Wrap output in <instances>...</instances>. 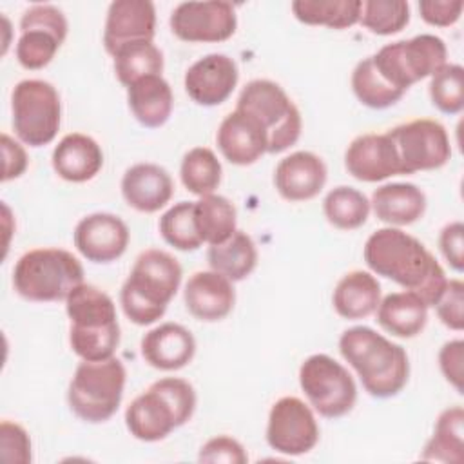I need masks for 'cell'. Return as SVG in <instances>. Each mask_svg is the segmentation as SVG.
Listing matches in <instances>:
<instances>
[{"instance_id":"cell-1","label":"cell","mask_w":464,"mask_h":464,"mask_svg":"<svg viewBox=\"0 0 464 464\" xmlns=\"http://www.w3.org/2000/svg\"><path fill=\"white\" fill-rule=\"evenodd\" d=\"M368 268L415 292L426 306H433L446 286L444 268L435 256L413 236L395 227L375 230L362 250Z\"/></svg>"},{"instance_id":"cell-2","label":"cell","mask_w":464,"mask_h":464,"mask_svg":"<svg viewBox=\"0 0 464 464\" xmlns=\"http://www.w3.org/2000/svg\"><path fill=\"white\" fill-rule=\"evenodd\" d=\"M343 359L357 372L362 388L377 399L402 392L410 377L408 353L370 326H352L339 337Z\"/></svg>"},{"instance_id":"cell-3","label":"cell","mask_w":464,"mask_h":464,"mask_svg":"<svg viewBox=\"0 0 464 464\" xmlns=\"http://www.w3.org/2000/svg\"><path fill=\"white\" fill-rule=\"evenodd\" d=\"M181 276V265L172 254L160 248L143 250L120 290L127 319L138 326L156 323L176 295Z\"/></svg>"},{"instance_id":"cell-4","label":"cell","mask_w":464,"mask_h":464,"mask_svg":"<svg viewBox=\"0 0 464 464\" xmlns=\"http://www.w3.org/2000/svg\"><path fill=\"white\" fill-rule=\"evenodd\" d=\"M71 319L69 343L83 361H105L114 357L120 344V324L114 301L92 285H78L65 299Z\"/></svg>"},{"instance_id":"cell-5","label":"cell","mask_w":464,"mask_h":464,"mask_svg":"<svg viewBox=\"0 0 464 464\" xmlns=\"http://www.w3.org/2000/svg\"><path fill=\"white\" fill-rule=\"evenodd\" d=\"M196 410L192 384L179 377H163L140 393L125 410V426L143 442H156L190 420Z\"/></svg>"},{"instance_id":"cell-6","label":"cell","mask_w":464,"mask_h":464,"mask_svg":"<svg viewBox=\"0 0 464 464\" xmlns=\"http://www.w3.org/2000/svg\"><path fill=\"white\" fill-rule=\"evenodd\" d=\"M83 283V266L63 248H33L18 257L13 268V286L27 301H65Z\"/></svg>"},{"instance_id":"cell-7","label":"cell","mask_w":464,"mask_h":464,"mask_svg":"<svg viewBox=\"0 0 464 464\" xmlns=\"http://www.w3.org/2000/svg\"><path fill=\"white\" fill-rule=\"evenodd\" d=\"M127 372L118 357L83 361L69 382L67 402L71 411L85 422H105L120 408Z\"/></svg>"},{"instance_id":"cell-8","label":"cell","mask_w":464,"mask_h":464,"mask_svg":"<svg viewBox=\"0 0 464 464\" xmlns=\"http://www.w3.org/2000/svg\"><path fill=\"white\" fill-rule=\"evenodd\" d=\"M236 109L254 116L268 136V154H279L292 147L303 129V120L297 105L272 80L248 82L237 98Z\"/></svg>"},{"instance_id":"cell-9","label":"cell","mask_w":464,"mask_h":464,"mask_svg":"<svg viewBox=\"0 0 464 464\" xmlns=\"http://www.w3.org/2000/svg\"><path fill=\"white\" fill-rule=\"evenodd\" d=\"M446 44L435 34H419L386 44L372 56L381 76L402 92L413 83L433 76L446 63Z\"/></svg>"},{"instance_id":"cell-10","label":"cell","mask_w":464,"mask_h":464,"mask_svg":"<svg viewBox=\"0 0 464 464\" xmlns=\"http://www.w3.org/2000/svg\"><path fill=\"white\" fill-rule=\"evenodd\" d=\"M13 129L20 141L29 147L51 143L62 123L58 91L45 80H22L11 92Z\"/></svg>"},{"instance_id":"cell-11","label":"cell","mask_w":464,"mask_h":464,"mask_svg":"<svg viewBox=\"0 0 464 464\" xmlns=\"http://www.w3.org/2000/svg\"><path fill=\"white\" fill-rule=\"evenodd\" d=\"M299 384L312 408L326 419L343 417L355 406L357 386L352 373L326 353H314L303 361Z\"/></svg>"},{"instance_id":"cell-12","label":"cell","mask_w":464,"mask_h":464,"mask_svg":"<svg viewBox=\"0 0 464 464\" xmlns=\"http://www.w3.org/2000/svg\"><path fill=\"white\" fill-rule=\"evenodd\" d=\"M67 18L56 5L34 4L20 18L16 60L24 69L38 71L49 65L65 42Z\"/></svg>"},{"instance_id":"cell-13","label":"cell","mask_w":464,"mask_h":464,"mask_svg":"<svg viewBox=\"0 0 464 464\" xmlns=\"http://www.w3.org/2000/svg\"><path fill=\"white\" fill-rule=\"evenodd\" d=\"M388 136L397 149L402 174L440 169L451 158L450 138L440 121L411 120L388 130Z\"/></svg>"},{"instance_id":"cell-14","label":"cell","mask_w":464,"mask_h":464,"mask_svg":"<svg viewBox=\"0 0 464 464\" xmlns=\"http://www.w3.org/2000/svg\"><path fill=\"white\" fill-rule=\"evenodd\" d=\"M266 442L274 451L288 457L312 451L319 442V426L312 408L292 395L276 401L268 413Z\"/></svg>"},{"instance_id":"cell-15","label":"cell","mask_w":464,"mask_h":464,"mask_svg":"<svg viewBox=\"0 0 464 464\" xmlns=\"http://www.w3.org/2000/svg\"><path fill=\"white\" fill-rule=\"evenodd\" d=\"M170 31L183 42H225L237 27L234 5L223 0L181 2L170 14Z\"/></svg>"},{"instance_id":"cell-16","label":"cell","mask_w":464,"mask_h":464,"mask_svg":"<svg viewBox=\"0 0 464 464\" xmlns=\"http://www.w3.org/2000/svg\"><path fill=\"white\" fill-rule=\"evenodd\" d=\"M129 227L109 212H94L82 218L74 228V246L92 263H111L121 257L129 246Z\"/></svg>"},{"instance_id":"cell-17","label":"cell","mask_w":464,"mask_h":464,"mask_svg":"<svg viewBox=\"0 0 464 464\" xmlns=\"http://www.w3.org/2000/svg\"><path fill=\"white\" fill-rule=\"evenodd\" d=\"M239 80L236 62L221 53H212L194 62L185 72V91L203 107H214L228 100Z\"/></svg>"},{"instance_id":"cell-18","label":"cell","mask_w":464,"mask_h":464,"mask_svg":"<svg viewBox=\"0 0 464 464\" xmlns=\"http://www.w3.org/2000/svg\"><path fill=\"white\" fill-rule=\"evenodd\" d=\"M344 167L348 174L366 183L402 174L397 149L388 132H368L352 140L344 152Z\"/></svg>"},{"instance_id":"cell-19","label":"cell","mask_w":464,"mask_h":464,"mask_svg":"<svg viewBox=\"0 0 464 464\" xmlns=\"http://www.w3.org/2000/svg\"><path fill=\"white\" fill-rule=\"evenodd\" d=\"M156 34V9L149 0H114L109 5L103 45L112 56L132 42H152Z\"/></svg>"},{"instance_id":"cell-20","label":"cell","mask_w":464,"mask_h":464,"mask_svg":"<svg viewBox=\"0 0 464 464\" xmlns=\"http://www.w3.org/2000/svg\"><path fill=\"white\" fill-rule=\"evenodd\" d=\"M218 149L232 165H252L268 152V136L261 123L241 109H234L219 123L216 134Z\"/></svg>"},{"instance_id":"cell-21","label":"cell","mask_w":464,"mask_h":464,"mask_svg":"<svg viewBox=\"0 0 464 464\" xmlns=\"http://www.w3.org/2000/svg\"><path fill=\"white\" fill-rule=\"evenodd\" d=\"M326 174L323 158L310 150H297L277 163L274 185L286 201H308L323 190Z\"/></svg>"},{"instance_id":"cell-22","label":"cell","mask_w":464,"mask_h":464,"mask_svg":"<svg viewBox=\"0 0 464 464\" xmlns=\"http://www.w3.org/2000/svg\"><path fill=\"white\" fill-rule=\"evenodd\" d=\"M185 306L199 321L214 323L225 319L236 303L232 281L216 270L194 272L183 290Z\"/></svg>"},{"instance_id":"cell-23","label":"cell","mask_w":464,"mask_h":464,"mask_svg":"<svg viewBox=\"0 0 464 464\" xmlns=\"http://www.w3.org/2000/svg\"><path fill=\"white\" fill-rule=\"evenodd\" d=\"M141 357L156 370L174 372L187 366L196 353V339L179 323H163L141 339Z\"/></svg>"},{"instance_id":"cell-24","label":"cell","mask_w":464,"mask_h":464,"mask_svg":"<svg viewBox=\"0 0 464 464\" xmlns=\"http://www.w3.org/2000/svg\"><path fill=\"white\" fill-rule=\"evenodd\" d=\"M174 194L170 174L156 163H136L121 178V196L138 212L152 214L163 208Z\"/></svg>"},{"instance_id":"cell-25","label":"cell","mask_w":464,"mask_h":464,"mask_svg":"<svg viewBox=\"0 0 464 464\" xmlns=\"http://www.w3.org/2000/svg\"><path fill=\"white\" fill-rule=\"evenodd\" d=\"M54 172L71 183L92 179L103 167V152L96 140L82 132L65 134L53 150Z\"/></svg>"},{"instance_id":"cell-26","label":"cell","mask_w":464,"mask_h":464,"mask_svg":"<svg viewBox=\"0 0 464 464\" xmlns=\"http://www.w3.org/2000/svg\"><path fill=\"white\" fill-rule=\"evenodd\" d=\"M370 207L382 223L404 227L424 216L426 196L413 183H386L373 190Z\"/></svg>"},{"instance_id":"cell-27","label":"cell","mask_w":464,"mask_h":464,"mask_svg":"<svg viewBox=\"0 0 464 464\" xmlns=\"http://www.w3.org/2000/svg\"><path fill=\"white\" fill-rule=\"evenodd\" d=\"M127 102L132 116L149 129L161 127L172 114L174 96L161 74L143 76L127 87Z\"/></svg>"},{"instance_id":"cell-28","label":"cell","mask_w":464,"mask_h":464,"mask_svg":"<svg viewBox=\"0 0 464 464\" xmlns=\"http://www.w3.org/2000/svg\"><path fill=\"white\" fill-rule=\"evenodd\" d=\"M377 323L395 337L411 339L419 335L428 323L426 303L410 290L392 292L377 306Z\"/></svg>"},{"instance_id":"cell-29","label":"cell","mask_w":464,"mask_h":464,"mask_svg":"<svg viewBox=\"0 0 464 464\" xmlns=\"http://www.w3.org/2000/svg\"><path fill=\"white\" fill-rule=\"evenodd\" d=\"M381 303V285L375 276L364 270L344 274L334 288L332 304L335 312L350 321L372 315Z\"/></svg>"},{"instance_id":"cell-30","label":"cell","mask_w":464,"mask_h":464,"mask_svg":"<svg viewBox=\"0 0 464 464\" xmlns=\"http://www.w3.org/2000/svg\"><path fill=\"white\" fill-rule=\"evenodd\" d=\"M207 259L210 268L227 279L243 281L254 272L257 265V248L246 232L236 230L223 243L210 245Z\"/></svg>"},{"instance_id":"cell-31","label":"cell","mask_w":464,"mask_h":464,"mask_svg":"<svg viewBox=\"0 0 464 464\" xmlns=\"http://www.w3.org/2000/svg\"><path fill=\"white\" fill-rule=\"evenodd\" d=\"M464 448V410L451 406L444 410L435 422L431 439L426 442L420 459L431 462L459 464L462 462Z\"/></svg>"},{"instance_id":"cell-32","label":"cell","mask_w":464,"mask_h":464,"mask_svg":"<svg viewBox=\"0 0 464 464\" xmlns=\"http://www.w3.org/2000/svg\"><path fill=\"white\" fill-rule=\"evenodd\" d=\"M194 221L199 237L208 245L223 243L237 230L236 207L219 194H207L194 201Z\"/></svg>"},{"instance_id":"cell-33","label":"cell","mask_w":464,"mask_h":464,"mask_svg":"<svg viewBox=\"0 0 464 464\" xmlns=\"http://www.w3.org/2000/svg\"><path fill=\"white\" fill-rule=\"evenodd\" d=\"M361 0H295L294 16L306 25H326L330 29H346L361 18Z\"/></svg>"},{"instance_id":"cell-34","label":"cell","mask_w":464,"mask_h":464,"mask_svg":"<svg viewBox=\"0 0 464 464\" xmlns=\"http://www.w3.org/2000/svg\"><path fill=\"white\" fill-rule=\"evenodd\" d=\"M112 58L116 78L125 87L143 76L161 74L163 71V53L154 45V42L127 44L120 47Z\"/></svg>"},{"instance_id":"cell-35","label":"cell","mask_w":464,"mask_h":464,"mask_svg":"<svg viewBox=\"0 0 464 464\" xmlns=\"http://www.w3.org/2000/svg\"><path fill=\"white\" fill-rule=\"evenodd\" d=\"M370 208L368 198L361 190L346 185L332 188L323 201L328 223L339 230H355L362 227L368 219Z\"/></svg>"},{"instance_id":"cell-36","label":"cell","mask_w":464,"mask_h":464,"mask_svg":"<svg viewBox=\"0 0 464 464\" xmlns=\"http://www.w3.org/2000/svg\"><path fill=\"white\" fill-rule=\"evenodd\" d=\"M221 163L214 150H210L208 147H194L181 160V183L188 192L199 198L214 194V190L221 183Z\"/></svg>"},{"instance_id":"cell-37","label":"cell","mask_w":464,"mask_h":464,"mask_svg":"<svg viewBox=\"0 0 464 464\" xmlns=\"http://www.w3.org/2000/svg\"><path fill=\"white\" fill-rule=\"evenodd\" d=\"M352 89L357 100L370 109H386L397 103L404 92L390 85L375 69L372 56L361 60L352 72Z\"/></svg>"},{"instance_id":"cell-38","label":"cell","mask_w":464,"mask_h":464,"mask_svg":"<svg viewBox=\"0 0 464 464\" xmlns=\"http://www.w3.org/2000/svg\"><path fill=\"white\" fill-rule=\"evenodd\" d=\"M161 237L176 250L190 252L203 245L194 221V201H179L160 218Z\"/></svg>"},{"instance_id":"cell-39","label":"cell","mask_w":464,"mask_h":464,"mask_svg":"<svg viewBox=\"0 0 464 464\" xmlns=\"http://www.w3.org/2000/svg\"><path fill=\"white\" fill-rule=\"evenodd\" d=\"M359 22L373 34H395L410 22V4L404 0H366Z\"/></svg>"},{"instance_id":"cell-40","label":"cell","mask_w":464,"mask_h":464,"mask_svg":"<svg viewBox=\"0 0 464 464\" xmlns=\"http://www.w3.org/2000/svg\"><path fill=\"white\" fill-rule=\"evenodd\" d=\"M431 103L446 114H459L464 107V69L459 63H444L430 76Z\"/></svg>"},{"instance_id":"cell-41","label":"cell","mask_w":464,"mask_h":464,"mask_svg":"<svg viewBox=\"0 0 464 464\" xmlns=\"http://www.w3.org/2000/svg\"><path fill=\"white\" fill-rule=\"evenodd\" d=\"M433 306L444 326L460 332L464 328V283L460 279L446 281V286Z\"/></svg>"},{"instance_id":"cell-42","label":"cell","mask_w":464,"mask_h":464,"mask_svg":"<svg viewBox=\"0 0 464 464\" xmlns=\"http://www.w3.org/2000/svg\"><path fill=\"white\" fill-rule=\"evenodd\" d=\"M0 450H2V459L5 462H14V464H29L31 462L29 433L16 422L2 420Z\"/></svg>"},{"instance_id":"cell-43","label":"cell","mask_w":464,"mask_h":464,"mask_svg":"<svg viewBox=\"0 0 464 464\" xmlns=\"http://www.w3.org/2000/svg\"><path fill=\"white\" fill-rule=\"evenodd\" d=\"M199 462H227V464H246L248 455L243 444L228 435H218L208 439L199 450Z\"/></svg>"},{"instance_id":"cell-44","label":"cell","mask_w":464,"mask_h":464,"mask_svg":"<svg viewBox=\"0 0 464 464\" xmlns=\"http://www.w3.org/2000/svg\"><path fill=\"white\" fill-rule=\"evenodd\" d=\"M462 7V0H424L419 4V13L426 24L448 27L460 18Z\"/></svg>"},{"instance_id":"cell-45","label":"cell","mask_w":464,"mask_h":464,"mask_svg":"<svg viewBox=\"0 0 464 464\" xmlns=\"http://www.w3.org/2000/svg\"><path fill=\"white\" fill-rule=\"evenodd\" d=\"M462 236H464V225L460 221H453V223L446 225L439 236L440 252H442L444 259L448 261V265L457 272H462V268H464Z\"/></svg>"},{"instance_id":"cell-46","label":"cell","mask_w":464,"mask_h":464,"mask_svg":"<svg viewBox=\"0 0 464 464\" xmlns=\"http://www.w3.org/2000/svg\"><path fill=\"white\" fill-rule=\"evenodd\" d=\"M462 359H464V343L453 339L442 344L439 352V366L448 382H451L457 392H462Z\"/></svg>"},{"instance_id":"cell-47","label":"cell","mask_w":464,"mask_h":464,"mask_svg":"<svg viewBox=\"0 0 464 464\" xmlns=\"http://www.w3.org/2000/svg\"><path fill=\"white\" fill-rule=\"evenodd\" d=\"M2 156H4L2 181L20 178L25 172L27 163H29L25 149L5 132L2 134Z\"/></svg>"}]
</instances>
